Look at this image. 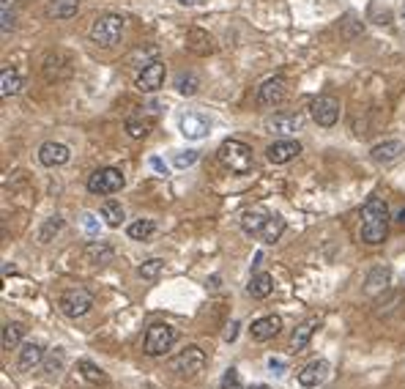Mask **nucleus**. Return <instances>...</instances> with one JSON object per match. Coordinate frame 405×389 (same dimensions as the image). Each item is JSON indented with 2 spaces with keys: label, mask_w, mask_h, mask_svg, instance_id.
Wrapping results in <instances>:
<instances>
[{
  "label": "nucleus",
  "mask_w": 405,
  "mask_h": 389,
  "mask_svg": "<svg viewBox=\"0 0 405 389\" xmlns=\"http://www.w3.org/2000/svg\"><path fill=\"white\" fill-rule=\"evenodd\" d=\"M389 203L381 194H370L362 206V228L359 236L364 244H384L389 230Z\"/></svg>",
  "instance_id": "nucleus-1"
},
{
  "label": "nucleus",
  "mask_w": 405,
  "mask_h": 389,
  "mask_svg": "<svg viewBox=\"0 0 405 389\" xmlns=\"http://www.w3.org/2000/svg\"><path fill=\"white\" fill-rule=\"evenodd\" d=\"M216 157L236 176H247V173H252V167H255V151H252V145H247V142L241 140H233V138L219 145Z\"/></svg>",
  "instance_id": "nucleus-2"
},
{
  "label": "nucleus",
  "mask_w": 405,
  "mask_h": 389,
  "mask_svg": "<svg viewBox=\"0 0 405 389\" xmlns=\"http://www.w3.org/2000/svg\"><path fill=\"white\" fill-rule=\"evenodd\" d=\"M124 28H126V19L121 14H102V17L93 19L90 25V41L96 47H115L121 38H124Z\"/></svg>",
  "instance_id": "nucleus-3"
},
{
  "label": "nucleus",
  "mask_w": 405,
  "mask_h": 389,
  "mask_svg": "<svg viewBox=\"0 0 405 389\" xmlns=\"http://www.w3.org/2000/svg\"><path fill=\"white\" fill-rule=\"evenodd\" d=\"M176 329L167 326V323H151L148 332H145V343H142V351L148 356H164L173 343H176Z\"/></svg>",
  "instance_id": "nucleus-4"
},
{
  "label": "nucleus",
  "mask_w": 405,
  "mask_h": 389,
  "mask_svg": "<svg viewBox=\"0 0 405 389\" xmlns=\"http://www.w3.org/2000/svg\"><path fill=\"white\" fill-rule=\"evenodd\" d=\"M58 307H61V313L66 318H83V316H88L90 307H93V294L85 291V288H71L66 294H61Z\"/></svg>",
  "instance_id": "nucleus-5"
},
{
  "label": "nucleus",
  "mask_w": 405,
  "mask_h": 389,
  "mask_svg": "<svg viewBox=\"0 0 405 389\" xmlns=\"http://www.w3.org/2000/svg\"><path fill=\"white\" fill-rule=\"evenodd\" d=\"M126 184V176L118 167H102L88 176V192L90 194H115L121 192Z\"/></svg>",
  "instance_id": "nucleus-6"
},
{
  "label": "nucleus",
  "mask_w": 405,
  "mask_h": 389,
  "mask_svg": "<svg viewBox=\"0 0 405 389\" xmlns=\"http://www.w3.org/2000/svg\"><path fill=\"white\" fill-rule=\"evenodd\" d=\"M167 368L176 373V375H197V373L206 368V354H203V348H197V346H189V348H184L178 356H173L170 362H167Z\"/></svg>",
  "instance_id": "nucleus-7"
},
{
  "label": "nucleus",
  "mask_w": 405,
  "mask_h": 389,
  "mask_svg": "<svg viewBox=\"0 0 405 389\" xmlns=\"http://www.w3.org/2000/svg\"><path fill=\"white\" fill-rule=\"evenodd\" d=\"M178 132L186 138V140H203L211 135V118L203 115V113H181L178 115Z\"/></svg>",
  "instance_id": "nucleus-8"
},
{
  "label": "nucleus",
  "mask_w": 405,
  "mask_h": 389,
  "mask_svg": "<svg viewBox=\"0 0 405 389\" xmlns=\"http://www.w3.org/2000/svg\"><path fill=\"white\" fill-rule=\"evenodd\" d=\"M285 96H288V83H285V77H280V74H274V77L263 80V83L258 85V93H255V99H258V105L261 107L282 105V102H285Z\"/></svg>",
  "instance_id": "nucleus-9"
},
{
  "label": "nucleus",
  "mask_w": 405,
  "mask_h": 389,
  "mask_svg": "<svg viewBox=\"0 0 405 389\" xmlns=\"http://www.w3.org/2000/svg\"><path fill=\"white\" fill-rule=\"evenodd\" d=\"M310 115H312V121L317 126L329 129V126H335L340 121V102L335 96H317V99L310 102Z\"/></svg>",
  "instance_id": "nucleus-10"
},
{
  "label": "nucleus",
  "mask_w": 405,
  "mask_h": 389,
  "mask_svg": "<svg viewBox=\"0 0 405 389\" xmlns=\"http://www.w3.org/2000/svg\"><path fill=\"white\" fill-rule=\"evenodd\" d=\"M301 126H304V115H299V113H274L265 118V129L271 135H282V138L296 135Z\"/></svg>",
  "instance_id": "nucleus-11"
},
{
  "label": "nucleus",
  "mask_w": 405,
  "mask_h": 389,
  "mask_svg": "<svg viewBox=\"0 0 405 389\" xmlns=\"http://www.w3.org/2000/svg\"><path fill=\"white\" fill-rule=\"evenodd\" d=\"M164 77H167V69H164V63H162V61H157V63H151V66L140 69L137 80H135V85H137V90H142V93H157V90L164 85Z\"/></svg>",
  "instance_id": "nucleus-12"
},
{
  "label": "nucleus",
  "mask_w": 405,
  "mask_h": 389,
  "mask_svg": "<svg viewBox=\"0 0 405 389\" xmlns=\"http://www.w3.org/2000/svg\"><path fill=\"white\" fill-rule=\"evenodd\" d=\"M301 154V142L290 140V138H282V140H274L268 148H265V160L271 165H285V162L296 160Z\"/></svg>",
  "instance_id": "nucleus-13"
},
{
  "label": "nucleus",
  "mask_w": 405,
  "mask_h": 389,
  "mask_svg": "<svg viewBox=\"0 0 405 389\" xmlns=\"http://www.w3.org/2000/svg\"><path fill=\"white\" fill-rule=\"evenodd\" d=\"M69 160H71V151H69V145H63V142L47 140V142H41V148H38V162H41L44 167H61V165H66Z\"/></svg>",
  "instance_id": "nucleus-14"
},
{
  "label": "nucleus",
  "mask_w": 405,
  "mask_h": 389,
  "mask_svg": "<svg viewBox=\"0 0 405 389\" xmlns=\"http://www.w3.org/2000/svg\"><path fill=\"white\" fill-rule=\"evenodd\" d=\"M405 154V142L403 140H384V142H375L370 148V160L375 165H391L397 162Z\"/></svg>",
  "instance_id": "nucleus-15"
},
{
  "label": "nucleus",
  "mask_w": 405,
  "mask_h": 389,
  "mask_svg": "<svg viewBox=\"0 0 405 389\" xmlns=\"http://www.w3.org/2000/svg\"><path fill=\"white\" fill-rule=\"evenodd\" d=\"M326 375H329V362H326V359H315V362H310L307 368H301L296 378H299V387L315 389L326 381Z\"/></svg>",
  "instance_id": "nucleus-16"
},
{
  "label": "nucleus",
  "mask_w": 405,
  "mask_h": 389,
  "mask_svg": "<svg viewBox=\"0 0 405 389\" xmlns=\"http://www.w3.org/2000/svg\"><path fill=\"white\" fill-rule=\"evenodd\" d=\"M280 329H282L280 316H263V318H258L249 326V335H252V340H258V343H265V340L280 335Z\"/></svg>",
  "instance_id": "nucleus-17"
},
{
  "label": "nucleus",
  "mask_w": 405,
  "mask_h": 389,
  "mask_svg": "<svg viewBox=\"0 0 405 389\" xmlns=\"http://www.w3.org/2000/svg\"><path fill=\"white\" fill-rule=\"evenodd\" d=\"M391 283V269L389 266H375L370 274H367V283H364V294L367 296H381Z\"/></svg>",
  "instance_id": "nucleus-18"
},
{
  "label": "nucleus",
  "mask_w": 405,
  "mask_h": 389,
  "mask_svg": "<svg viewBox=\"0 0 405 389\" xmlns=\"http://www.w3.org/2000/svg\"><path fill=\"white\" fill-rule=\"evenodd\" d=\"M317 326H320L317 318H307L304 323H299V326L293 329V337H290V348H293V351H304V348L310 346V340H312Z\"/></svg>",
  "instance_id": "nucleus-19"
},
{
  "label": "nucleus",
  "mask_w": 405,
  "mask_h": 389,
  "mask_svg": "<svg viewBox=\"0 0 405 389\" xmlns=\"http://www.w3.org/2000/svg\"><path fill=\"white\" fill-rule=\"evenodd\" d=\"M268 217L271 214H265L263 209H247V212L241 214V230L247 233V236H261V230H263V225L268 222Z\"/></svg>",
  "instance_id": "nucleus-20"
},
{
  "label": "nucleus",
  "mask_w": 405,
  "mask_h": 389,
  "mask_svg": "<svg viewBox=\"0 0 405 389\" xmlns=\"http://www.w3.org/2000/svg\"><path fill=\"white\" fill-rule=\"evenodd\" d=\"M41 359H44V346H38V343H22V348H19V370H33L36 365H41Z\"/></svg>",
  "instance_id": "nucleus-21"
},
{
  "label": "nucleus",
  "mask_w": 405,
  "mask_h": 389,
  "mask_svg": "<svg viewBox=\"0 0 405 389\" xmlns=\"http://www.w3.org/2000/svg\"><path fill=\"white\" fill-rule=\"evenodd\" d=\"M271 291H274V280H271V274H265V271H255L252 274V280L247 285V294L252 299H265V296H271Z\"/></svg>",
  "instance_id": "nucleus-22"
},
{
  "label": "nucleus",
  "mask_w": 405,
  "mask_h": 389,
  "mask_svg": "<svg viewBox=\"0 0 405 389\" xmlns=\"http://www.w3.org/2000/svg\"><path fill=\"white\" fill-rule=\"evenodd\" d=\"M282 233H285V219H282L280 214H271L268 222L263 225V230H261V236H258V242H263V244H277L282 239Z\"/></svg>",
  "instance_id": "nucleus-23"
},
{
  "label": "nucleus",
  "mask_w": 405,
  "mask_h": 389,
  "mask_svg": "<svg viewBox=\"0 0 405 389\" xmlns=\"http://www.w3.org/2000/svg\"><path fill=\"white\" fill-rule=\"evenodd\" d=\"M80 11V0H50L47 3V17L53 19H71Z\"/></svg>",
  "instance_id": "nucleus-24"
},
{
  "label": "nucleus",
  "mask_w": 405,
  "mask_h": 389,
  "mask_svg": "<svg viewBox=\"0 0 405 389\" xmlns=\"http://www.w3.org/2000/svg\"><path fill=\"white\" fill-rule=\"evenodd\" d=\"M112 258H115V249L110 247V244H105V242H90L88 247H85V261H90V264L105 266Z\"/></svg>",
  "instance_id": "nucleus-25"
},
{
  "label": "nucleus",
  "mask_w": 405,
  "mask_h": 389,
  "mask_svg": "<svg viewBox=\"0 0 405 389\" xmlns=\"http://www.w3.org/2000/svg\"><path fill=\"white\" fill-rule=\"evenodd\" d=\"M22 337H25V326L22 323H3V332H0V346L6 348V351H11V348H17L19 343H22Z\"/></svg>",
  "instance_id": "nucleus-26"
},
{
  "label": "nucleus",
  "mask_w": 405,
  "mask_h": 389,
  "mask_svg": "<svg viewBox=\"0 0 405 389\" xmlns=\"http://www.w3.org/2000/svg\"><path fill=\"white\" fill-rule=\"evenodd\" d=\"M186 47H189L192 53H197V55H209V53H214L211 36L206 33V31H197V28H192V31L186 33Z\"/></svg>",
  "instance_id": "nucleus-27"
},
{
  "label": "nucleus",
  "mask_w": 405,
  "mask_h": 389,
  "mask_svg": "<svg viewBox=\"0 0 405 389\" xmlns=\"http://www.w3.org/2000/svg\"><path fill=\"white\" fill-rule=\"evenodd\" d=\"M19 90H22V77H19V71L17 69L0 71V93H3V99L17 96Z\"/></svg>",
  "instance_id": "nucleus-28"
},
{
  "label": "nucleus",
  "mask_w": 405,
  "mask_h": 389,
  "mask_svg": "<svg viewBox=\"0 0 405 389\" xmlns=\"http://www.w3.org/2000/svg\"><path fill=\"white\" fill-rule=\"evenodd\" d=\"M102 217H105V222L110 228H121L126 219V212L118 200H105L102 203Z\"/></svg>",
  "instance_id": "nucleus-29"
},
{
  "label": "nucleus",
  "mask_w": 405,
  "mask_h": 389,
  "mask_svg": "<svg viewBox=\"0 0 405 389\" xmlns=\"http://www.w3.org/2000/svg\"><path fill=\"white\" fill-rule=\"evenodd\" d=\"M154 233H157V222L154 219H137V222H132L126 228V236L135 239V242H148Z\"/></svg>",
  "instance_id": "nucleus-30"
},
{
  "label": "nucleus",
  "mask_w": 405,
  "mask_h": 389,
  "mask_svg": "<svg viewBox=\"0 0 405 389\" xmlns=\"http://www.w3.org/2000/svg\"><path fill=\"white\" fill-rule=\"evenodd\" d=\"M176 90L181 96H194L200 90V77L194 71H178L176 74Z\"/></svg>",
  "instance_id": "nucleus-31"
},
{
  "label": "nucleus",
  "mask_w": 405,
  "mask_h": 389,
  "mask_svg": "<svg viewBox=\"0 0 405 389\" xmlns=\"http://www.w3.org/2000/svg\"><path fill=\"white\" fill-rule=\"evenodd\" d=\"M157 55H159L157 47H145V50H142V47H137L135 53L126 58V63H129V66H140V69H145V66L157 63Z\"/></svg>",
  "instance_id": "nucleus-32"
},
{
  "label": "nucleus",
  "mask_w": 405,
  "mask_h": 389,
  "mask_svg": "<svg viewBox=\"0 0 405 389\" xmlns=\"http://www.w3.org/2000/svg\"><path fill=\"white\" fill-rule=\"evenodd\" d=\"M61 228H63V217H58V214H55V217H47V222L38 228V242H41V244H50L55 236L61 233Z\"/></svg>",
  "instance_id": "nucleus-33"
},
{
  "label": "nucleus",
  "mask_w": 405,
  "mask_h": 389,
  "mask_svg": "<svg viewBox=\"0 0 405 389\" xmlns=\"http://www.w3.org/2000/svg\"><path fill=\"white\" fill-rule=\"evenodd\" d=\"M164 274V261L162 258H151V261H145L142 266H137V277L142 280H148V283H154Z\"/></svg>",
  "instance_id": "nucleus-34"
},
{
  "label": "nucleus",
  "mask_w": 405,
  "mask_h": 389,
  "mask_svg": "<svg viewBox=\"0 0 405 389\" xmlns=\"http://www.w3.org/2000/svg\"><path fill=\"white\" fill-rule=\"evenodd\" d=\"M124 129H126V135H129V138L142 140V138L151 132V124H148L142 115H129V118H126V124H124Z\"/></svg>",
  "instance_id": "nucleus-35"
},
{
  "label": "nucleus",
  "mask_w": 405,
  "mask_h": 389,
  "mask_svg": "<svg viewBox=\"0 0 405 389\" xmlns=\"http://www.w3.org/2000/svg\"><path fill=\"white\" fill-rule=\"evenodd\" d=\"M197 160H200V151H178L176 157H173V165H176L178 170H184V167H192Z\"/></svg>",
  "instance_id": "nucleus-36"
},
{
  "label": "nucleus",
  "mask_w": 405,
  "mask_h": 389,
  "mask_svg": "<svg viewBox=\"0 0 405 389\" xmlns=\"http://www.w3.org/2000/svg\"><path fill=\"white\" fill-rule=\"evenodd\" d=\"M80 373H83L88 381H105V373L99 370L93 362H88V359H80Z\"/></svg>",
  "instance_id": "nucleus-37"
},
{
  "label": "nucleus",
  "mask_w": 405,
  "mask_h": 389,
  "mask_svg": "<svg viewBox=\"0 0 405 389\" xmlns=\"http://www.w3.org/2000/svg\"><path fill=\"white\" fill-rule=\"evenodd\" d=\"M219 389H241V373L236 370V368H228L225 375H222V384Z\"/></svg>",
  "instance_id": "nucleus-38"
},
{
  "label": "nucleus",
  "mask_w": 405,
  "mask_h": 389,
  "mask_svg": "<svg viewBox=\"0 0 405 389\" xmlns=\"http://www.w3.org/2000/svg\"><path fill=\"white\" fill-rule=\"evenodd\" d=\"M14 25H17V14H14V6H11L9 0H3V33L14 31Z\"/></svg>",
  "instance_id": "nucleus-39"
},
{
  "label": "nucleus",
  "mask_w": 405,
  "mask_h": 389,
  "mask_svg": "<svg viewBox=\"0 0 405 389\" xmlns=\"http://www.w3.org/2000/svg\"><path fill=\"white\" fill-rule=\"evenodd\" d=\"M44 370L50 373H61L63 370V351H53V354L47 356V362H44Z\"/></svg>",
  "instance_id": "nucleus-40"
},
{
  "label": "nucleus",
  "mask_w": 405,
  "mask_h": 389,
  "mask_svg": "<svg viewBox=\"0 0 405 389\" xmlns=\"http://www.w3.org/2000/svg\"><path fill=\"white\" fill-rule=\"evenodd\" d=\"M148 162H151V167L157 170L159 176H170V167H167V162H162L159 157H151Z\"/></svg>",
  "instance_id": "nucleus-41"
},
{
  "label": "nucleus",
  "mask_w": 405,
  "mask_h": 389,
  "mask_svg": "<svg viewBox=\"0 0 405 389\" xmlns=\"http://www.w3.org/2000/svg\"><path fill=\"white\" fill-rule=\"evenodd\" d=\"M238 326H241V323H238V321H230L228 323V329H225V343H233V340H236V337H238Z\"/></svg>",
  "instance_id": "nucleus-42"
},
{
  "label": "nucleus",
  "mask_w": 405,
  "mask_h": 389,
  "mask_svg": "<svg viewBox=\"0 0 405 389\" xmlns=\"http://www.w3.org/2000/svg\"><path fill=\"white\" fill-rule=\"evenodd\" d=\"M268 370H271L274 375H277V378H280V375H285V362L271 356V359H268Z\"/></svg>",
  "instance_id": "nucleus-43"
},
{
  "label": "nucleus",
  "mask_w": 405,
  "mask_h": 389,
  "mask_svg": "<svg viewBox=\"0 0 405 389\" xmlns=\"http://www.w3.org/2000/svg\"><path fill=\"white\" fill-rule=\"evenodd\" d=\"M83 225H85V230H88V233H96V230H99V225H96V217H93V214H83Z\"/></svg>",
  "instance_id": "nucleus-44"
},
{
  "label": "nucleus",
  "mask_w": 405,
  "mask_h": 389,
  "mask_svg": "<svg viewBox=\"0 0 405 389\" xmlns=\"http://www.w3.org/2000/svg\"><path fill=\"white\" fill-rule=\"evenodd\" d=\"M394 222H397L400 228H405V209H400V212H397V217H394Z\"/></svg>",
  "instance_id": "nucleus-45"
},
{
  "label": "nucleus",
  "mask_w": 405,
  "mask_h": 389,
  "mask_svg": "<svg viewBox=\"0 0 405 389\" xmlns=\"http://www.w3.org/2000/svg\"><path fill=\"white\" fill-rule=\"evenodd\" d=\"M3 274H17V266H3Z\"/></svg>",
  "instance_id": "nucleus-46"
},
{
  "label": "nucleus",
  "mask_w": 405,
  "mask_h": 389,
  "mask_svg": "<svg viewBox=\"0 0 405 389\" xmlns=\"http://www.w3.org/2000/svg\"><path fill=\"white\" fill-rule=\"evenodd\" d=\"M181 6H192V3H197V0H178Z\"/></svg>",
  "instance_id": "nucleus-47"
},
{
  "label": "nucleus",
  "mask_w": 405,
  "mask_h": 389,
  "mask_svg": "<svg viewBox=\"0 0 405 389\" xmlns=\"http://www.w3.org/2000/svg\"><path fill=\"white\" fill-rule=\"evenodd\" d=\"M400 17H403V31H405V3H403V11H400Z\"/></svg>",
  "instance_id": "nucleus-48"
},
{
  "label": "nucleus",
  "mask_w": 405,
  "mask_h": 389,
  "mask_svg": "<svg viewBox=\"0 0 405 389\" xmlns=\"http://www.w3.org/2000/svg\"><path fill=\"white\" fill-rule=\"evenodd\" d=\"M252 389H268V387H265V384H258V387H252Z\"/></svg>",
  "instance_id": "nucleus-49"
}]
</instances>
